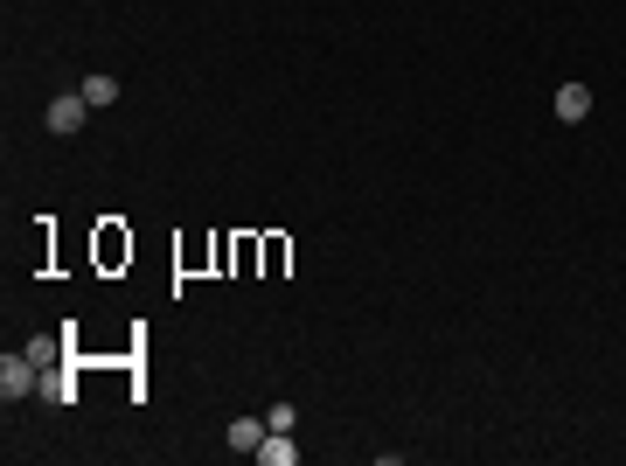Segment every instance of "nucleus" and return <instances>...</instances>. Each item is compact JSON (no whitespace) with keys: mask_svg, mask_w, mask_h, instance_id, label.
Listing matches in <instances>:
<instances>
[{"mask_svg":"<svg viewBox=\"0 0 626 466\" xmlns=\"http://www.w3.org/2000/svg\"><path fill=\"white\" fill-rule=\"evenodd\" d=\"M35 390H42V362H35L28 348H21V355H7V362H0V397L14 404V397H35Z\"/></svg>","mask_w":626,"mask_h":466,"instance_id":"1","label":"nucleus"},{"mask_svg":"<svg viewBox=\"0 0 626 466\" xmlns=\"http://www.w3.org/2000/svg\"><path fill=\"white\" fill-rule=\"evenodd\" d=\"M84 119H91V105H84V91H63L49 112H42V126L56 133V140H70V133H84Z\"/></svg>","mask_w":626,"mask_h":466,"instance_id":"2","label":"nucleus"},{"mask_svg":"<svg viewBox=\"0 0 626 466\" xmlns=\"http://www.w3.org/2000/svg\"><path fill=\"white\" fill-rule=\"evenodd\" d=\"M557 119H564V126L592 119V91H585V84H564V91H557Z\"/></svg>","mask_w":626,"mask_h":466,"instance_id":"3","label":"nucleus"},{"mask_svg":"<svg viewBox=\"0 0 626 466\" xmlns=\"http://www.w3.org/2000/svg\"><path fill=\"white\" fill-rule=\"evenodd\" d=\"M258 460H265V466H293V460H300V446H293V432H265V446H258Z\"/></svg>","mask_w":626,"mask_h":466,"instance_id":"4","label":"nucleus"},{"mask_svg":"<svg viewBox=\"0 0 626 466\" xmlns=\"http://www.w3.org/2000/svg\"><path fill=\"white\" fill-rule=\"evenodd\" d=\"M265 432H272L265 418H237V425H230V446H237V453H258V446H265Z\"/></svg>","mask_w":626,"mask_h":466,"instance_id":"5","label":"nucleus"},{"mask_svg":"<svg viewBox=\"0 0 626 466\" xmlns=\"http://www.w3.org/2000/svg\"><path fill=\"white\" fill-rule=\"evenodd\" d=\"M35 397H49V404H70V397H77V383H70L63 369H42V390H35Z\"/></svg>","mask_w":626,"mask_h":466,"instance_id":"6","label":"nucleus"},{"mask_svg":"<svg viewBox=\"0 0 626 466\" xmlns=\"http://www.w3.org/2000/svg\"><path fill=\"white\" fill-rule=\"evenodd\" d=\"M112 98H119V84H112V77H91V84H84V105H91V112H98V105H112Z\"/></svg>","mask_w":626,"mask_h":466,"instance_id":"7","label":"nucleus"},{"mask_svg":"<svg viewBox=\"0 0 626 466\" xmlns=\"http://www.w3.org/2000/svg\"><path fill=\"white\" fill-rule=\"evenodd\" d=\"M28 355H35L42 369H56V355H63V341H56V334H35V341H28Z\"/></svg>","mask_w":626,"mask_h":466,"instance_id":"8","label":"nucleus"}]
</instances>
